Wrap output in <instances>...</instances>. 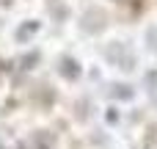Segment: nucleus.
I'll return each mask as SVG.
<instances>
[{
  "instance_id": "6e6552de",
  "label": "nucleus",
  "mask_w": 157,
  "mask_h": 149,
  "mask_svg": "<svg viewBox=\"0 0 157 149\" xmlns=\"http://www.w3.org/2000/svg\"><path fill=\"white\" fill-rule=\"evenodd\" d=\"M0 149H3V144H0Z\"/></svg>"
},
{
  "instance_id": "f257e3e1",
  "label": "nucleus",
  "mask_w": 157,
  "mask_h": 149,
  "mask_svg": "<svg viewBox=\"0 0 157 149\" xmlns=\"http://www.w3.org/2000/svg\"><path fill=\"white\" fill-rule=\"evenodd\" d=\"M105 58H108L116 69H124V72L135 69V53H132V47H130L127 41H110V44L105 47Z\"/></svg>"
},
{
  "instance_id": "f03ea898",
  "label": "nucleus",
  "mask_w": 157,
  "mask_h": 149,
  "mask_svg": "<svg viewBox=\"0 0 157 149\" xmlns=\"http://www.w3.org/2000/svg\"><path fill=\"white\" fill-rule=\"evenodd\" d=\"M105 25H108V14L102 8H88L80 17V30L83 33H91V36L99 33V30H105Z\"/></svg>"
},
{
  "instance_id": "423d86ee",
  "label": "nucleus",
  "mask_w": 157,
  "mask_h": 149,
  "mask_svg": "<svg viewBox=\"0 0 157 149\" xmlns=\"http://www.w3.org/2000/svg\"><path fill=\"white\" fill-rule=\"evenodd\" d=\"M110 97H116V100H132L135 91H132V86H127V83H124V86L116 83V86H110Z\"/></svg>"
},
{
  "instance_id": "0eeeda50",
  "label": "nucleus",
  "mask_w": 157,
  "mask_h": 149,
  "mask_svg": "<svg viewBox=\"0 0 157 149\" xmlns=\"http://www.w3.org/2000/svg\"><path fill=\"white\" fill-rule=\"evenodd\" d=\"M149 47L157 53V28H149Z\"/></svg>"
},
{
  "instance_id": "39448f33",
  "label": "nucleus",
  "mask_w": 157,
  "mask_h": 149,
  "mask_svg": "<svg viewBox=\"0 0 157 149\" xmlns=\"http://www.w3.org/2000/svg\"><path fill=\"white\" fill-rule=\"evenodd\" d=\"M33 144H36V149H52V147H55V138H52L50 133L39 130V133L33 135Z\"/></svg>"
},
{
  "instance_id": "7ed1b4c3",
  "label": "nucleus",
  "mask_w": 157,
  "mask_h": 149,
  "mask_svg": "<svg viewBox=\"0 0 157 149\" xmlns=\"http://www.w3.org/2000/svg\"><path fill=\"white\" fill-rule=\"evenodd\" d=\"M58 72H61L66 80H77V77H80V64H77L75 58L63 55V58L58 61Z\"/></svg>"
},
{
  "instance_id": "20e7f679",
  "label": "nucleus",
  "mask_w": 157,
  "mask_h": 149,
  "mask_svg": "<svg viewBox=\"0 0 157 149\" xmlns=\"http://www.w3.org/2000/svg\"><path fill=\"white\" fill-rule=\"evenodd\" d=\"M39 28H41V25H39L36 19H25V22L17 28V33H14V36H17V41H22V44H25V41H30V39L39 33Z\"/></svg>"
}]
</instances>
